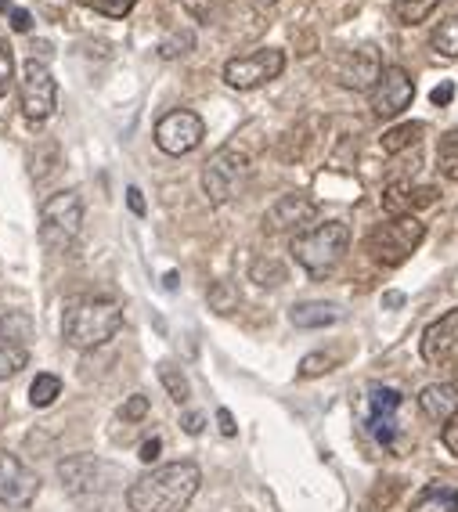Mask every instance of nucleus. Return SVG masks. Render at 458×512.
I'll return each mask as SVG.
<instances>
[{
  "label": "nucleus",
  "instance_id": "f257e3e1",
  "mask_svg": "<svg viewBox=\"0 0 458 512\" xmlns=\"http://www.w3.org/2000/svg\"><path fill=\"white\" fill-rule=\"evenodd\" d=\"M202 487V469L195 462H170L141 473L127 487L130 512H184Z\"/></svg>",
  "mask_w": 458,
  "mask_h": 512
},
{
  "label": "nucleus",
  "instance_id": "f03ea898",
  "mask_svg": "<svg viewBox=\"0 0 458 512\" xmlns=\"http://www.w3.org/2000/svg\"><path fill=\"white\" fill-rule=\"evenodd\" d=\"M123 329V307L116 300H76L62 318V339L73 350H98Z\"/></svg>",
  "mask_w": 458,
  "mask_h": 512
},
{
  "label": "nucleus",
  "instance_id": "7ed1b4c3",
  "mask_svg": "<svg viewBox=\"0 0 458 512\" xmlns=\"http://www.w3.org/2000/svg\"><path fill=\"white\" fill-rule=\"evenodd\" d=\"M350 249V228L343 220H325L318 228H307L293 238V260L311 278H325L339 267Z\"/></svg>",
  "mask_w": 458,
  "mask_h": 512
},
{
  "label": "nucleus",
  "instance_id": "20e7f679",
  "mask_svg": "<svg viewBox=\"0 0 458 512\" xmlns=\"http://www.w3.org/2000/svg\"><path fill=\"white\" fill-rule=\"evenodd\" d=\"M426 238V224L419 217H390L365 238L368 256L383 267H401Z\"/></svg>",
  "mask_w": 458,
  "mask_h": 512
},
{
  "label": "nucleus",
  "instance_id": "39448f33",
  "mask_svg": "<svg viewBox=\"0 0 458 512\" xmlns=\"http://www.w3.org/2000/svg\"><path fill=\"white\" fill-rule=\"evenodd\" d=\"M83 228V199L80 192H55L40 206V242L51 253H65Z\"/></svg>",
  "mask_w": 458,
  "mask_h": 512
},
{
  "label": "nucleus",
  "instance_id": "423d86ee",
  "mask_svg": "<svg viewBox=\"0 0 458 512\" xmlns=\"http://www.w3.org/2000/svg\"><path fill=\"white\" fill-rule=\"evenodd\" d=\"M58 480L73 498H105L120 484V469L109 466L105 458L94 455H69L58 462Z\"/></svg>",
  "mask_w": 458,
  "mask_h": 512
},
{
  "label": "nucleus",
  "instance_id": "0eeeda50",
  "mask_svg": "<svg viewBox=\"0 0 458 512\" xmlns=\"http://www.w3.org/2000/svg\"><path fill=\"white\" fill-rule=\"evenodd\" d=\"M246 177H249V156L242 148H220L213 152L210 163L202 166V192L213 206H224L231 202L235 195L246 188Z\"/></svg>",
  "mask_w": 458,
  "mask_h": 512
},
{
  "label": "nucleus",
  "instance_id": "6e6552de",
  "mask_svg": "<svg viewBox=\"0 0 458 512\" xmlns=\"http://www.w3.org/2000/svg\"><path fill=\"white\" fill-rule=\"evenodd\" d=\"M19 105H22V116L29 123H47V119L55 116L58 109V83L47 69V62H37V58H29L22 65V80H19Z\"/></svg>",
  "mask_w": 458,
  "mask_h": 512
},
{
  "label": "nucleus",
  "instance_id": "1a4fd4ad",
  "mask_svg": "<svg viewBox=\"0 0 458 512\" xmlns=\"http://www.w3.org/2000/svg\"><path fill=\"white\" fill-rule=\"evenodd\" d=\"M285 69V55L278 47H257L249 55H239L224 62V83L231 91H253V87H264V83L278 80Z\"/></svg>",
  "mask_w": 458,
  "mask_h": 512
},
{
  "label": "nucleus",
  "instance_id": "9d476101",
  "mask_svg": "<svg viewBox=\"0 0 458 512\" xmlns=\"http://www.w3.org/2000/svg\"><path fill=\"white\" fill-rule=\"evenodd\" d=\"M202 138H206V123L192 109L166 112L156 123V145L166 156H188V152H195L202 145Z\"/></svg>",
  "mask_w": 458,
  "mask_h": 512
},
{
  "label": "nucleus",
  "instance_id": "9b49d317",
  "mask_svg": "<svg viewBox=\"0 0 458 512\" xmlns=\"http://www.w3.org/2000/svg\"><path fill=\"white\" fill-rule=\"evenodd\" d=\"M412 98H415V83L401 65H383L376 87L368 91L372 112H376L379 119H397L408 105H412Z\"/></svg>",
  "mask_w": 458,
  "mask_h": 512
},
{
  "label": "nucleus",
  "instance_id": "f8f14e48",
  "mask_svg": "<svg viewBox=\"0 0 458 512\" xmlns=\"http://www.w3.org/2000/svg\"><path fill=\"white\" fill-rule=\"evenodd\" d=\"M40 494V476L11 451H0V505L29 509Z\"/></svg>",
  "mask_w": 458,
  "mask_h": 512
},
{
  "label": "nucleus",
  "instance_id": "ddd939ff",
  "mask_svg": "<svg viewBox=\"0 0 458 512\" xmlns=\"http://www.w3.org/2000/svg\"><path fill=\"white\" fill-rule=\"evenodd\" d=\"M314 217H318V202H314L311 195H303V192H289L264 213V228L271 231V235L293 231V238H296V235H303V231H307V224H311Z\"/></svg>",
  "mask_w": 458,
  "mask_h": 512
},
{
  "label": "nucleus",
  "instance_id": "4468645a",
  "mask_svg": "<svg viewBox=\"0 0 458 512\" xmlns=\"http://www.w3.org/2000/svg\"><path fill=\"white\" fill-rule=\"evenodd\" d=\"M419 350H422V361H430V365H455L458 361V311L440 314L433 325H426Z\"/></svg>",
  "mask_w": 458,
  "mask_h": 512
},
{
  "label": "nucleus",
  "instance_id": "2eb2a0df",
  "mask_svg": "<svg viewBox=\"0 0 458 512\" xmlns=\"http://www.w3.org/2000/svg\"><path fill=\"white\" fill-rule=\"evenodd\" d=\"M379 73H383V62H379L376 47H354V51H347L336 65V80L343 83L347 91H372Z\"/></svg>",
  "mask_w": 458,
  "mask_h": 512
},
{
  "label": "nucleus",
  "instance_id": "dca6fc26",
  "mask_svg": "<svg viewBox=\"0 0 458 512\" xmlns=\"http://www.w3.org/2000/svg\"><path fill=\"white\" fill-rule=\"evenodd\" d=\"M401 390H394V386H376L372 394H368V433L383 444V448H390L397 437V426H394V415L401 412Z\"/></svg>",
  "mask_w": 458,
  "mask_h": 512
},
{
  "label": "nucleus",
  "instance_id": "f3484780",
  "mask_svg": "<svg viewBox=\"0 0 458 512\" xmlns=\"http://www.w3.org/2000/svg\"><path fill=\"white\" fill-rule=\"evenodd\" d=\"M437 202V188H412L408 181H394L386 184L383 192V210L390 213V217H415V210L419 206H433Z\"/></svg>",
  "mask_w": 458,
  "mask_h": 512
},
{
  "label": "nucleus",
  "instance_id": "a211bd4d",
  "mask_svg": "<svg viewBox=\"0 0 458 512\" xmlns=\"http://www.w3.org/2000/svg\"><path fill=\"white\" fill-rule=\"evenodd\" d=\"M419 408L430 422H451L458 415V386L455 383H433L419 394Z\"/></svg>",
  "mask_w": 458,
  "mask_h": 512
},
{
  "label": "nucleus",
  "instance_id": "6ab92c4d",
  "mask_svg": "<svg viewBox=\"0 0 458 512\" xmlns=\"http://www.w3.org/2000/svg\"><path fill=\"white\" fill-rule=\"evenodd\" d=\"M289 321H293L296 329H329L339 321V307L329 300H307V303H296L293 311H289Z\"/></svg>",
  "mask_w": 458,
  "mask_h": 512
},
{
  "label": "nucleus",
  "instance_id": "aec40b11",
  "mask_svg": "<svg viewBox=\"0 0 458 512\" xmlns=\"http://www.w3.org/2000/svg\"><path fill=\"white\" fill-rule=\"evenodd\" d=\"M58 163H62L58 141H37V145L29 148V177L33 181H47L58 170Z\"/></svg>",
  "mask_w": 458,
  "mask_h": 512
},
{
  "label": "nucleus",
  "instance_id": "412c9836",
  "mask_svg": "<svg viewBox=\"0 0 458 512\" xmlns=\"http://www.w3.org/2000/svg\"><path fill=\"white\" fill-rule=\"evenodd\" d=\"M33 336H37V325H33V318L26 311H8L0 318V339H8L15 347H26Z\"/></svg>",
  "mask_w": 458,
  "mask_h": 512
},
{
  "label": "nucleus",
  "instance_id": "4be33fe9",
  "mask_svg": "<svg viewBox=\"0 0 458 512\" xmlns=\"http://www.w3.org/2000/svg\"><path fill=\"white\" fill-rule=\"evenodd\" d=\"M159 383L166 386V394H170V401L174 404L192 401V383H188L184 368H177L174 361H163V365H159Z\"/></svg>",
  "mask_w": 458,
  "mask_h": 512
},
{
  "label": "nucleus",
  "instance_id": "5701e85b",
  "mask_svg": "<svg viewBox=\"0 0 458 512\" xmlns=\"http://www.w3.org/2000/svg\"><path fill=\"white\" fill-rule=\"evenodd\" d=\"M412 512H458V491L455 487L433 484L430 491H422V498L415 502Z\"/></svg>",
  "mask_w": 458,
  "mask_h": 512
},
{
  "label": "nucleus",
  "instance_id": "b1692460",
  "mask_svg": "<svg viewBox=\"0 0 458 512\" xmlns=\"http://www.w3.org/2000/svg\"><path fill=\"white\" fill-rule=\"evenodd\" d=\"M422 134H426V127H422V123H401V127H390L383 134V152L397 156V152H404V148L419 145Z\"/></svg>",
  "mask_w": 458,
  "mask_h": 512
},
{
  "label": "nucleus",
  "instance_id": "393cba45",
  "mask_svg": "<svg viewBox=\"0 0 458 512\" xmlns=\"http://www.w3.org/2000/svg\"><path fill=\"white\" fill-rule=\"evenodd\" d=\"M58 397H62V379L51 372H40L37 379H33V386H29V401H33V408H51Z\"/></svg>",
  "mask_w": 458,
  "mask_h": 512
},
{
  "label": "nucleus",
  "instance_id": "a878e982",
  "mask_svg": "<svg viewBox=\"0 0 458 512\" xmlns=\"http://www.w3.org/2000/svg\"><path fill=\"white\" fill-rule=\"evenodd\" d=\"M430 47L444 58H458V15H448L444 22H437L430 37Z\"/></svg>",
  "mask_w": 458,
  "mask_h": 512
},
{
  "label": "nucleus",
  "instance_id": "bb28decb",
  "mask_svg": "<svg viewBox=\"0 0 458 512\" xmlns=\"http://www.w3.org/2000/svg\"><path fill=\"white\" fill-rule=\"evenodd\" d=\"M249 278L257 285H264V289H278V285L285 282V264L275 260V256H260V260H253V267H249Z\"/></svg>",
  "mask_w": 458,
  "mask_h": 512
},
{
  "label": "nucleus",
  "instance_id": "cd10ccee",
  "mask_svg": "<svg viewBox=\"0 0 458 512\" xmlns=\"http://www.w3.org/2000/svg\"><path fill=\"white\" fill-rule=\"evenodd\" d=\"M437 166L448 181H458V127L448 130L437 145Z\"/></svg>",
  "mask_w": 458,
  "mask_h": 512
},
{
  "label": "nucleus",
  "instance_id": "c85d7f7f",
  "mask_svg": "<svg viewBox=\"0 0 458 512\" xmlns=\"http://www.w3.org/2000/svg\"><path fill=\"white\" fill-rule=\"evenodd\" d=\"M440 0H397V19H401V26H419V22H426L437 11Z\"/></svg>",
  "mask_w": 458,
  "mask_h": 512
},
{
  "label": "nucleus",
  "instance_id": "c756f323",
  "mask_svg": "<svg viewBox=\"0 0 458 512\" xmlns=\"http://www.w3.org/2000/svg\"><path fill=\"white\" fill-rule=\"evenodd\" d=\"M26 365H29V350L15 347V343H8V339H0V379L19 375Z\"/></svg>",
  "mask_w": 458,
  "mask_h": 512
},
{
  "label": "nucleus",
  "instance_id": "7c9ffc66",
  "mask_svg": "<svg viewBox=\"0 0 458 512\" xmlns=\"http://www.w3.org/2000/svg\"><path fill=\"white\" fill-rule=\"evenodd\" d=\"M192 47H195V33H192V29H174V33H170V37L159 44V55H163L166 62H174V58L192 55Z\"/></svg>",
  "mask_w": 458,
  "mask_h": 512
},
{
  "label": "nucleus",
  "instance_id": "2f4dec72",
  "mask_svg": "<svg viewBox=\"0 0 458 512\" xmlns=\"http://www.w3.org/2000/svg\"><path fill=\"white\" fill-rule=\"evenodd\" d=\"M76 4H80V8L98 11V15H105V19H123V15L134 11L138 0H76Z\"/></svg>",
  "mask_w": 458,
  "mask_h": 512
},
{
  "label": "nucleus",
  "instance_id": "473e14b6",
  "mask_svg": "<svg viewBox=\"0 0 458 512\" xmlns=\"http://www.w3.org/2000/svg\"><path fill=\"white\" fill-rule=\"evenodd\" d=\"M210 307L217 314H231L235 307H239V293H235V289H231L228 282H217L210 289Z\"/></svg>",
  "mask_w": 458,
  "mask_h": 512
},
{
  "label": "nucleus",
  "instance_id": "72a5a7b5",
  "mask_svg": "<svg viewBox=\"0 0 458 512\" xmlns=\"http://www.w3.org/2000/svg\"><path fill=\"white\" fill-rule=\"evenodd\" d=\"M332 365H336V357H332V354H307L300 361V375H303V379H314V375L332 372Z\"/></svg>",
  "mask_w": 458,
  "mask_h": 512
},
{
  "label": "nucleus",
  "instance_id": "f704fd0d",
  "mask_svg": "<svg viewBox=\"0 0 458 512\" xmlns=\"http://www.w3.org/2000/svg\"><path fill=\"white\" fill-rule=\"evenodd\" d=\"M148 412H152V404H148V397H145V394H134V397H127V401H123L120 419H123V422H141Z\"/></svg>",
  "mask_w": 458,
  "mask_h": 512
},
{
  "label": "nucleus",
  "instance_id": "c9c22d12",
  "mask_svg": "<svg viewBox=\"0 0 458 512\" xmlns=\"http://www.w3.org/2000/svg\"><path fill=\"white\" fill-rule=\"evenodd\" d=\"M11 83H15V55L8 44H0V98L11 91Z\"/></svg>",
  "mask_w": 458,
  "mask_h": 512
},
{
  "label": "nucleus",
  "instance_id": "e433bc0d",
  "mask_svg": "<svg viewBox=\"0 0 458 512\" xmlns=\"http://www.w3.org/2000/svg\"><path fill=\"white\" fill-rule=\"evenodd\" d=\"M440 440H444V448L458 458V415L451 422H444V430H440Z\"/></svg>",
  "mask_w": 458,
  "mask_h": 512
},
{
  "label": "nucleus",
  "instance_id": "4c0bfd02",
  "mask_svg": "<svg viewBox=\"0 0 458 512\" xmlns=\"http://www.w3.org/2000/svg\"><path fill=\"white\" fill-rule=\"evenodd\" d=\"M181 426H184V433H188V437H199L202 426H206V415H202V412H184Z\"/></svg>",
  "mask_w": 458,
  "mask_h": 512
},
{
  "label": "nucleus",
  "instance_id": "58836bf2",
  "mask_svg": "<svg viewBox=\"0 0 458 512\" xmlns=\"http://www.w3.org/2000/svg\"><path fill=\"white\" fill-rule=\"evenodd\" d=\"M159 451H163V440L152 437V440H145V444H141L138 458H141V462H145V466H152V462H156V458H159Z\"/></svg>",
  "mask_w": 458,
  "mask_h": 512
},
{
  "label": "nucleus",
  "instance_id": "ea45409f",
  "mask_svg": "<svg viewBox=\"0 0 458 512\" xmlns=\"http://www.w3.org/2000/svg\"><path fill=\"white\" fill-rule=\"evenodd\" d=\"M11 29L15 33H29L33 29V15L26 8H11Z\"/></svg>",
  "mask_w": 458,
  "mask_h": 512
},
{
  "label": "nucleus",
  "instance_id": "a19ab883",
  "mask_svg": "<svg viewBox=\"0 0 458 512\" xmlns=\"http://www.w3.org/2000/svg\"><path fill=\"white\" fill-rule=\"evenodd\" d=\"M217 426L224 437H235L239 433V426H235V415L228 412V408H217Z\"/></svg>",
  "mask_w": 458,
  "mask_h": 512
},
{
  "label": "nucleus",
  "instance_id": "79ce46f5",
  "mask_svg": "<svg viewBox=\"0 0 458 512\" xmlns=\"http://www.w3.org/2000/svg\"><path fill=\"white\" fill-rule=\"evenodd\" d=\"M451 98H455V83H440V87H433V94H430L433 105H448Z\"/></svg>",
  "mask_w": 458,
  "mask_h": 512
},
{
  "label": "nucleus",
  "instance_id": "37998d69",
  "mask_svg": "<svg viewBox=\"0 0 458 512\" xmlns=\"http://www.w3.org/2000/svg\"><path fill=\"white\" fill-rule=\"evenodd\" d=\"M127 206L138 213V217H145V199H141V188H127Z\"/></svg>",
  "mask_w": 458,
  "mask_h": 512
},
{
  "label": "nucleus",
  "instance_id": "c03bdc74",
  "mask_svg": "<svg viewBox=\"0 0 458 512\" xmlns=\"http://www.w3.org/2000/svg\"><path fill=\"white\" fill-rule=\"evenodd\" d=\"M383 303H386V307H401L404 296H401V293H386V296H383Z\"/></svg>",
  "mask_w": 458,
  "mask_h": 512
},
{
  "label": "nucleus",
  "instance_id": "a18cd8bd",
  "mask_svg": "<svg viewBox=\"0 0 458 512\" xmlns=\"http://www.w3.org/2000/svg\"><path fill=\"white\" fill-rule=\"evenodd\" d=\"M249 4H257V8H271L275 0H249Z\"/></svg>",
  "mask_w": 458,
  "mask_h": 512
}]
</instances>
